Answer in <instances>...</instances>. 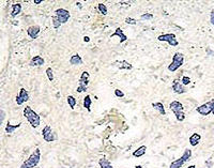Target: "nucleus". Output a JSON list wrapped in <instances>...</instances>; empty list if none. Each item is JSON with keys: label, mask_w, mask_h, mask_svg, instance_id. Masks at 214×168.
Masks as SVG:
<instances>
[{"label": "nucleus", "mask_w": 214, "mask_h": 168, "mask_svg": "<svg viewBox=\"0 0 214 168\" xmlns=\"http://www.w3.org/2000/svg\"><path fill=\"white\" fill-rule=\"evenodd\" d=\"M24 116L28 120V122L31 124V127H33V129H37L40 125V123H41L40 116L31 107H29V106H27V107L24 108Z\"/></svg>", "instance_id": "f257e3e1"}, {"label": "nucleus", "mask_w": 214, "mask_h": 168, "mask_svg": "<svg viewBox=\"0 0 214 168\" xmlns=\"http://www.w3.org/2000/svg\"><path fill=\"white\" fill-rule=\"evenodd\" d=\"M40 158H41V151L40 149H35L30 154V156L24 162L22 166L19 168H34L37 167L40 163Z\"/></svg>", "instance_id": "f03ea898"}, {"label": "nucleus", "mask_w": 214, "mask_h": 168, "mask_svg": "<svg viewBox=\"0 0 214 168\" xmlns=\"http://www.w3.org/2000/svg\"><path fill=\"white\" fill-rule=\"evenodd\" d=\"M184 63V55L182 52H176L173 57V61L171 63L168 65V71L175 72L177 71L180 67H182V64Z\"/></svg>", "instance_id": "7ed1b4c3"}, {"label": "nucleus", "mask_w": 214, "mask_h": 168, "mask_svg": "<svg viewBox=\"0 0 214 168\" xmlns=\"http://www.w3.org/2000/svg\"><path fill=\"white\" fill-rule=\"evenodd\" d=\"M191 156H192V151L190 149H185L183 155H182L180 158H178V160H176V161H173V163L170 164L169 168H181L184 163H186V162L191 158Z\"/></svg>", "instance_id": "20e7f679"}, {"label": "nucleus", "mask_w": 214, "mask_h": 168, "mask_svg": "<svg viewBox=\"0 0 214 168\" xmlns=\"http://www.w3.org/2000/svg\"><path fill=\"white\" fill-rule=\"evenodd\" d=\"M89 77H90V74L87 71H84L82 73V76L79 78V85L77 87V89H76V91L78 93L87 91V88H88V85H89Z\"/></svg>", "instance_id": "39448f33"}, {"label": "nucleus", "mask_w": 214, "mask_h": 168, "mask_svg": "<svg viewBox=\"0 0 214 168\" xmlns=\"http://www.w3.org/2000/svg\"><path fill=\"white\" fill-rule=\"evenodd\" d=\"M196 110L201 116H208V115L212 114V112L214 110V100H211V101L207 102L204 104L200 105L199 107H197Z\"/></svg>", "instance_id": "423d86ee"}, {"label": "nucleus", "mask_w": 214, "mask_h": 168, "mask_svg": "<svg viewBox=\"0 0 214 168\" xmlns=\"http://www.w3.org/2000/svg\"><path fill=\"white\" fill-rule=\"evenodd\" d=\"M42 136H43L44 140L47 142L55 141V140H57V138H58L56 133H54V132L52 131V127H49V125H46V127L42 130Z\"/></svg>", "instance_id": "0eeeda50"}, {"label": "nucleus", "mask_w": 214, "mask_h": 168, "mask_svg": "<svg viewBox=\"0 0 214 168\" xmlns=\"http://www.w3.org/2000/svg\"><path fill=\"white\" fill-rule=\"evenodd\" d=\"M158 40L160 42H167L170 46H177L179 44L177 41L176 34L173 33H166V34H161L158 37Z\"/></svg>", "instance_id": "6e6552de"}, {"label": "nucleus", "mask_w": 214, "mask_h": 168, "mask_svg": "<svg viewBox=\"0 0 214 168\" xmlns=\"http://www.w3.org/2000/svg\"><path fill=\"white\" fill-rule=\"evenodd\" d=\"M55 13H56L57 18L59 19V22H60L61 24H65V22L70 19V17H71L70 12H69L68 10H65V9H62V7L57 9L56 11H55Z\"/></svg>", "instance_id": "1a4fd4ad"}, {"label": "nucleus", "mask_w": 214, "mask_h": 168, "mask_svg": "<svg viewBox=\"0 0 214 168\" xmlns=\"http://www.w3.org/2000/svg\"><path fill=\"white\" fill-rule=\"evenodd\" d=\"M29 100V93L25 88H20L19 90V93L17 94L16 97V104L17 105H22L24 104L25 102H27Z\"/></svg>", "instance_id": "9d476101"}, {"label": "nucleus", "mask_w": 214, "mask_h": 168, "mask_svg": "<svg viewBox=\"0 0 214 168\" xmlns=\"http://www.w3.org/2000/svg\"><path fill=\"white\" fill-rule=\"evenodd\" d=\"M173 92L177 94H182V93H185L186 92V89L184 88V86L181 84L178 79H176V80H173Z\"/></svg>", "instance_id": "9b49d317"}, {"label": "nucleus", "mask_w": 214, "mask_h": 168, "mask_svg": "<svg viewBox=\"0 0 214 168\" xmlns=\"http://www.w3.org/2000/svg\"><path fill=\"white\" fill-rule=\"evenodd\" d=\"M169 107H170V110L173 112V114L183 112V109H184L183 104L179 101H173L170 104H169Z\"/></svg>", "instance_id": "f8f14e48"}, {"label": "nucleus", "mask_w": 214, "mask_h": 168, "mask_svg": "<svg viewBox=\"0 0 214 168\" xmlns=\"http://www.w3.org/2000/svg\"><path fill=\"white\" fill-rule=\"evenodd\" d=\"M40 31H41V28H40V26H30L28 29H27V33H28V35L31 37V39H37L39 35V33H40Z\"/></svg>", "instance_id": "ddd939ff"}, {"label": "nucleus", "mask_w": 214, "mask_h": 168, "mask_svg": "<svg viewBox=\"0 0 214 168\" xmlns=\"http://www.w3.org/2000/svg\"><path fill=\"white\" fill-rule=\"evenodd\" d=\"M44 63H45V60L41 56H34L30 61L31 67H41Z\"/></svg>", "instance_id": "4468645a"}, {"label": "nucleus", "mask_w": 214, "mask_h": 168, "mask_svg": "<svg viewBox=\"0 0 214 168\" xmlns=\"http://www.w3.org/2000/svg\"><path fill=\"white\" fill-rule=\"evenodd\" d=\"M120 37V43H122V42H125L126 40H128V37L124 34L123 30L121 29V28H117L116 31H115V32L111 34V37Z\"/></svg>", "instance_id": "2eb2a0df"}, {"label": "nucleus", "mask_w": 214, "mask_h": 168, "mask_svg": "<svg viewBox=\"0 0 214 168\" xmlns=\"http://www.w3.org/2000/svg\"><path fill=\"white\" fill-rule=\"evenodd\" d=\"M70 63H71L72 65H82V64L84 63V61H83V59H82V57L79 56L78 54H75V55H73V56L71 57Z\"/></svg>", "instance_id": "dca6fc26"}, {"label": "nucleus", "mask_w": 214, "mask_h": 168, "mask_svg": "<svg viewBox=\"0 0 214 168\" xmlns=\"http://www.w3.org/2000/svg\"><path fill=\"white\" fill-rule=\"evenodd\" d=\"M200 139H201L200 134H198V133H194V134H192L191 137H190V144H191L192 146L195 147L199 144Z\"/></svg>", "instance_id": "f3484780"}, {"label": "nucleus", "mask_w": 214, "mask_h": 168, "mask_svg": "<svg viewBox=\"0 0 214 168\" xmlns=\"http://www.w3.org/2000/svg\"><path fill=\"white\" fill-rule=\"evenodd\" d=\"M152 107H153L155 110H158L162 116H165L166 115V112H165V107L164 105L162 104L161 102H156V103H152Z\"/></svg>", "instance_id": "a211bd4d"}, {"label": "nucleus", "mask_w": 214, "mask_h": 168, "mask_svg": "<svg viewBox=\"0 0 214 168\" xmlns=\"http://www.w3.org/2000/svg\"><path fill=\"white\" fill-rule=\"evenodd\" d=\"M22 11V4L20 3H14L12 5V13H11V16L12 17H15L17 15L20 13Z\"/></svg>", "instance_id": "6ab92c4d"}, {"label": "nucleus", "mask_w": 214, "mask_h": 168, "mask_svg": "<svg viewBox=\"0 0 214 168\" xmlns=\"http://www.w3.org/2000/svg\"><path fill=\"white\" fill-rule=\"evenodd\" d=\"M19 127H20V123L11 124L10 122H8V123H7V125H5V133H8V134H12V133H14V131H15L16 129H18Z\"/></svg>", "instance_id": "aec40b11"}, {"label": "nucleus", "mask_w": 214, "mask_h": 168, "mask_svg": "<svg viewBox=\"0 0 214 168\" xmlns=\"http://www.w3.org/2000/svg\"><path fill=\"white\" fill-rule=\"evenodd\" d=\"M118 64V67L120 69V70H132L133 69V65H132L131 63H128L126 60H122V61H120V62H117Z\"/></svg>", "instance_id": "412c9836"}, {"label": "nucleus", "mask_w": 214, "mask_h": 168, "mask_svg": "<svg viewBox=\"0 0 214 168\" xmlns=\"http://www.w3.org/2000/svg\"><path fill=\"white\" fill-rule=\"evenodd\" d=\"M147 151V147L146 146H141L139 147L138 149H136L134 152H133V156L135 157H139V156H143V154L146 153Z\"/></svg>", "instance_id": "4be33fe9"}, {"label": "nucleus", "mask_w": 214, "mask_h": 168, "mask_svg": "<svg viewBox=\"0 0 214 168\" xmlns=\"http://www.w3.org/2000/svg\"><path fill=\"white\" fill-rule=\"evenodd\" d=\"M91 104H92V100H91L90 95H86L85 99H84V107L88 112H91Z\"/></svg>", "instance_id": "5701e85b"}, {"label": "nucleus", "mask_w": 214, "mask_h": 168, "mask_svg": "<svg viewBox=\"0 0 214 168\" xmlns=\"http://www.w3.org/2000/svg\"><path fill=\"white\" fill-rule=\"evenodd\" d=\"M99 165H100L101 168H113V165L110 164V162L108 160H106V158H100Z\"/></svg>", "instance_id": "b1692460"}, {"label": "nucleus", "mask_w": 214, "mask_h": 168, "mask_svg": "<svg viewBox=\"0 0 214 168\" xmlns=\"http://www.w3.org/2000/svg\"><path fill=\"white\" fill-rule=\"evenodd\" d=\"M68 104H69V106L71 107L72 109L74 108L75 107V105H76V99L74 97H72V95H69L68 97Z\"/></svg>", "instance_id": "393cba45"}, {"label": "nucleus", "mask_w": 214, "mask_h": 168, "mask_svg": "<svg viewBox=\"0 0 214 168\" xmlns=\"http://www.w3.org/2000/svg\"><path fill=\"white\" fill-rule=\"evenodd\" d=\"M46 75L48 77V80L49 82H53L54 80V71L52 67H47L46 69Z\"/></svg>", "instance_id": "a878e982"}, {"label": "nucleus", "mask_w": 214, "mask_h": 168, "mask_svg": "<svg viewBox=\"0 0 214 168\" xmlns=\"http://www.w3.org/2000/svg\"><path fill=\"white\" fill-rule=\"evenodd\" d=\"M98 9H99V11L101 12V13H102L103 15H106V14H107V7H106V5H105L104 3H99Z\"/></svg>", "instance_id": "bb28decb"}, {"label": "nucleus", "mask_w": 214, "mask_h": 168, "mask_svg": "<svg viewBox=\"0 0 214 168\" xmlns=\"http://www.w3.org/2000/svg\"><path fill=\"white\" fill-rule=\"evenodd\" d=\"M61 25H62V24L59 22V19L57 18V16H53V26H54V28H55V29H58V28H59Z\"/></svg>", "instance_id": "cd10ccee"}, {"label": "nucleus", "mask_w": 214, "mask_h": 168, "mask_svg": "<svg viewBox=\"0 0 214 168\" xmlns=\"http://www.w3.org/2000/svg\"><path fill=\"white\" fill-rule=\"evenodd\" d=\"M176 115V118L178 121H183L184 119H185V114H184L183 112H177V114H175Z\"/></svg>", "instance_id": "c85d7f7f"}, {"label": "nucleus", "mask_w": 214, "mask_h": 168, "mask_svg": "<svg viewBox=\"0 0 214 168\" xmlns=\"http://www.w3.org/2000/svg\"><path fill=\"white\" fill-rule=\"evenodd\" d=\"M125 22L128 24V25H136V24H137V20L134 18H132V17H126V18H125Z\"/></svg>", "instance_id": "c756f323"}, {"label": "nucleus", "mask_w": 214, "mask_h": 168, "mask_svg": "<svg viewBox=\"0 0 214 168\" xmlns=\"http://www.w3.org/2000/svg\"><path fill=\"white\" fill-rule=\"evenodd\" d=\"M140 18L141 19H151V18H153V15L151 14V13H146V14L141 15Z\"/></svg>", "instance_id": "7c9ffc66"}, {"label": "nucleus", "mask_w": 214, "mask_h": 168, "mask_svg": "<svg viewBox=\"0 0 214 168\" xmlns=\"http://www.w3.org/2000/svg\"><path fill=\"white\" fill-rule=\"evenodd\" d=\"M191 82V78L188 76H183L182 77V85H188Z\"/></svg>", "instance_id": "2f4dec72"}, {"label": "nucleus", "mask_w": 214, "mask_h": 168, "mask_svg": "<svg viewBox=\"0 0 214 168\" xmlns=\"http://www.w3.org/2000/svg\"><path fill=\"white\" fill-rule=\"evenodd\" d=\"M4 118H5V112H4V110H2V109H0V125L2 124Z\"/></svg>", "instance_id": "473e14b6"}, {"label": "nucleus", "mask_w": 214, "mask_h": 168, "mask_svg": "<svg viewBox=\"0 0 214 168\" xmlns=\"http://www.w3.org/2000/svg\"><path fill=\"white\" fill-rule=\"evenodd\" d=\"M115 95H116L117 97H123L124 93L121 91L120 89H116V90H115Z\"/></svg>", "instance_id": "72a5a7b5"}, {"label": "nucleus", "mask_w": 214, "mask_h": 168, "mask_svg": "<svg viewBox=\"0 0 214 168\" xmlns=\"http://www.w3.org/2000/svg\"><path fill=\"white\" fill-rule=\"evenodd\" d=\"M210 22H211V24H212V25L214 26V10H212V11H211V14H210Z\"/></svg>", "instance_id": "f704fd0d"}, {"label": "nucleus", "mask_w": 214, "mask_h": 168, "mask_svg": "<svg viewBox=\"0 0 214 168\" xmlns=\"http://www.w3.org/2000/svg\"><path fill=\"white\" fill-rule=\"evenodd\" d=\"M33 2L35 4H40V3H42V2H43V0H34Z\"/></svg>", "instance_id": "c9c22d12"}, {"label": "nucleus", "mask_w": 214, "mask_h": 168, "mask_svg": "<svg viewBox=\"0 0 214 168\" xmlns=\"http://www.w3.org/2000/svg\"><path fill=\"white\" fill-rule=\"evenodd\" d=\"M207 166H208V168H211V166H212V162L211 161L207 162Z\"/></svg>", "instance_id": "e433bc0d"}, {"label": "nucleus", "mask_w": 214, "mask_h": 168, "mask_svg": "<svg viewBox=\"0 0 214 168\" xmlns=\"http://www.w3.org/2000/svg\"><path fill=\"white\" fill-rule=\"evenodd\" d=\"M84 41H85V42H89V41H90V37H84Z\"/></svg>", "instance_id": "4c0bfd02"}, {"label": "nucleus", "mask_w": 214, "mask_h": 168, "mask_svg": "<svg viewBox=\"0 0 214 168\" xmlns=\"http://www.w3.org/2000/svg\"><path fill=\"white\" fill-rule=\"evenodd\" d=\"M195 167H196L195 165H191V166H188V168H195Z\"/></svg>", "instance_id": "58836bf2"}, {"label": "nucleus", "mask_w": 214, "mask_h": 168, "mask_svg": "<svg viewBox=\"0 0 214 168\" xmlns=\"http://www.w3.org/2000/svg\"><path fill=\"white\" fill-rule=\"evenodd\" d=\"M136 168H141V166H140V165H139V166H136Z\"/></svg>", "instance_id": "ea45409f"}, {"label": "nucleus", "mask_w": 214, "mask_h": 168, "mask_svg": "<svg viewBox=\"0 0 214 168\" xmlns=\"http://www.w3.org/2000/svg\"><path fill=\"white\" fill-rule=\"evenodd\" d=\"M212 114H213V115H214V110H213V112H212Z\"/></svg>", "instance_id": "a19ab883"}]
</instances>
